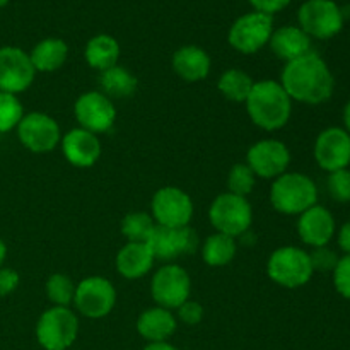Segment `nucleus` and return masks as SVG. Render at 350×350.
<instances>
[{"label": "nucleus", "mask_w": 350, "mask_h": 350, "mask_svg": "<svg viewBox=\"0 0 350 350\" xmlns=\"http://www.w3.org/2000/svg\"><path fill=\"white\" fill-rule=\"evenodd\" d=\"M270 204L280 214L301 215L318 204V188L306 174L284 173L273 180Z\"/></svg>", "instance_id": "3"}, {"label": "nucleus", "mask_w": 350, "mask_h": 350, "mask_svg": "<svg viewBox=\"0 0 350 350\" xmlns=\"http://www.w3.org/2000/svg\"><path fill=\"white\" fill-rule=\"evenodd\" d=\"M311 265H313L314 272H334V269L337 267L338 256L335 255V252H332L327 246H320V248H314L313 253H310Z\"/></svg>", "instance_id": "35"}, {"label": "nucleus", "mask_w": 350, "mask_h": 350, "mask_svg": "<svg viewBox=\"0 0 350 350\" xmlns=\"http://www.w3.org/2000/svg\"><path fill=\"white\" fill-rule=\"evenodd\" d=\"M79 335V318L70 308L51 306L36 323V338L44 350H67Z\"/></svg>", "instance_id": "6"}, {"label": "nucleus", "mask_w": 350, "mask_h": 350, "mask_svg": "<svg viewBox=\"0 0 350 350\" xmlns=\"http://www.w3.org/2000/svg\"><path fill=\"white\" fill-rule=\"evenodd\" d=\"M253 9L256 12L267 14V16H273V14L280 12L282 9H286L291 3V0H250Z\"/></svg>", "instance_id": "38"}, {"label": "nucleus", "mask_w": 350, "mask_h": 350, "mask_svg": "<svg viewBox=\"0 0 350 350\" xmlns=\"http://www.w3.org/2000/svg\"><path fill=\"white\" fill-rule=\"evenodd\" d=\"M31 64L36 72H55L64 67L68 58V46L60 38H44L34 44L29 53Z\"/></svg>", "instance_id": "24"}, {"label": "nucleus", "mask_w": 350, "mask_h": 350, "mask_svg": "<svg viewBox=\"0 0 350 350\" xmlns=\"http://www.w3.org/2000/svg\"><path fill=\"white\" fill-rule=\"evenodd\" d=\"M75 286L77 284H74V280L65 273H53L48 277L46 284H44V293L53 306L68 308L74 303Z\"/></svg>", "instance_id": "30"}, {"label": "nucleus", "mask_w": 350, "mask_h": 350, "mask_svg": "<svg viewBox=\"0 0 350 350\" xmlns=\"http://www.w3.org/2000/svg\"><path fill=\"white\" fill-rule=\"evenodd\" d=\"M208 221L215 232H222L236 239L252 228L253 208L248 198L226 191L212 200L208 207Z\"/></svg>", "instance_id": "5"}, {"label": "nucleus", "mask_w": 350, "mask_h": 350, "mask_svg": "<svg viewBox=\"0 0 350 350\" xmlns=\"http://www.w3.org/2000/svg\"><path fill=\"white\" fill-rule=\"evenodd\" d=\"M178 318L183 321L185 325H198L202 320H204V306L197 301H185L180 308H178Z\"/></svg>", "instance_id": "36"}, {"label": "nucleus", "mask_w": 350, "mask_h": 350, "mask_svg": "<svg viewBox=\"0 0 350 350\" xmlns=\"http://www.w3.org/2000/svg\"><path fill=\"white\" fill-rule=\"evenodd\" d=\"M5 258H7V245H5V241L0 238V267L3 265Z\"/></svg>", "instance_id": "42"}, {"label": "nucleus", "mask_w": 350, "mask_h": 350, "mask_svg": "<svg viewBox=\"0 0 350 350\" xmlns=\"http://www.w3.org/2000/svg\"><path fill=\"white\" fill-rule=\"evenodd\" d=\"M338 245L347 255H350V221L345 222L338 231Z\"/></svg>", "instance_id": "39"}, {"label": "nucleus", "mask_w": 350, "mask_h": 350, "mask_svg": "<svg viewBox=\"0 0 350 350\" xmlns=\"http://www.w3.org/2000/svg\"><path fill=\"white\" fill-rule=\"evenodd\" d=\"M269 44L273 55L286 64L311 51V38L297 26H284L273 29Z\"/></svg>", "instance_id": "23"}, {"label": "nucleus", "mask_w": 350, "mask_h": 350, "mask_svg": "<svg viewBox=\"0 0 350 350\" xmlns=\"http://www.w3.org/2000/svg\"><path fill=\"white\" fill-rule=\"evenodd\" d=\"M72 304L82 317L99 320V318L108 317L115 308L116 289L105 277H88L75 286V296Z\"/></svg>", "instance_id": "10"}, {"label": "nucleus", "mask_w": 350, "mask_h": 350, "mask_svg": "<svg viewBox=\"0 0 350 350\" xmlns=\"http://www.w3.org/2000/svg\"><path fill=\"white\" fill-rule=\"evenodd\" d=\"M150 215L157 226L185 228L193 217V200L178 187H163L152 195Z\"/></svg>", "instance_id": "11"}, {"label": "nucleus", "mask_w": 350, "mask_h": 350, "mask_svg": "<svg viewBox=\"0 0 350 350\" xmlns=\"http://www.w3.org/2000/svg\"><path fill=\"white\" fill-rule=\"evenodd\" d=\"M156 226L152 215L147 212H130L122 219L120 231L126 243H147Z\"/></svg>", "instance_id": "29"}, {"label": "nucleus", "mask_w": 350, "mask_h": 350, "mask_svg": "<svg viewBox=\"0 0 350 350\" xmlns=\"http://www.w3.org/2000/svg\"><path fill=\"white\" fill-rule=\"evenodd\" d=\"M334 286L342 297L350 299V255L338 258L334 269Z\"/></svg>", "instance_id": "34"}, {"label": "nucleus", "mask_w": 350, "mask_h": 350, "mask_svg": "<svg viewBox=\"0 0 350 350\" xmlns=\"http://www.w3.org/2000/svg\"><path fill=\"white\" fill-rule=\"evenodd\" d=\"M7 3H9V0H0V9H2V7H5Z\"/></svg>", "instance_id": "43"}, {"label": "nucleus", "mask_w": 350, "mask_h": 350, "mask_svg": "<svg viewBox=\"0 0 350 350\" xmlns=\"http://www.w3.org/2000/svg\"><path fill=\"white\" fill-rule=\"evenodd\" d=\"M314 159L318 166L328 173L347 170L350 164V133L347 130L338 126L323 130L314 142Z\"/></svg>", "instance_id": "17"}, {"label": "nucleus", "mask_w": 350, "mask_h": 350, "mask_svg": "<svg viewBox=\"0 0 350 350\" xmlns=\"http://www.w3.org/2000/svg\"><path fill=\"white\" fill-rule=\"evenodd\" d=\"M171 67L178 77L193 84V82L205 81L208 77L212 60L204 48L187 44V46H181L180 50L174 51Z\"/></svg>", "instance_id": "20"}, {"label": "nucleus", "mask_w": 350, "mask_h": 350, "mask_svg": "<svg viewBox=\"0 0 350 350\" xmlns=\"http://www.w3.org/2000/svg\"><path fill=\"white\" fill-rule=\"evenodd\" d=\"M297 234L311 248L327 246L335 234V219L328 208L313 205L297 219Z\"/></svg>", "instance_id": "19"}, {"label": "nucleus", "mask_w": 350, "mask_h": 350, "mask_svg": "<svg viewBox=\"0 0 350 350\" xmlns=\"http://www.w3.org/2000/svg\"><path fill=\"white\" fill-rule=\"evenodd\" d=\"M24 116L23 103L16 94L0 92V133H7L17 129Z\"/></svg>", "instance_id": "32"}, {"label": "nucleus", "mask_w": 350, "mask_h": 350, "mask_svg": "<svg viewBox=\"0 0 350 350\" xmlns=\"http://www.w3.org/2000/svg\"><path fill=\"white\" fill-rule=\"evenodd\" d=\"M74 116L81 129L98 135L113 129L116 122V108L103 92L88 91L75 101Z\"/></svg>", "instance_id": "14"}, {"label": "nucleus", "mask_w": 350, "mask_h": 350, "mask_svg": "<svg viewBox=\"0 0 350 350\" xmlns=\"http://www.w3.org/2000/svg\"><path fill=\"white\" fill-rule=\"evenodd\" d=\"M60 147L65 159L74 167H81V170L92 167L101 157V142L98 135L81 126L68 130L62 137Z\"/></svg>", "instance_id": "18"}, {"label": "nucleus", "mask_w": 350, "mask_h": 350, "mask_svg": "<svg viewBox=\"0 0 350 350\" xmlns=\"http://www.w3.org/2000/svg\"><path fill=\"white\" fill-rule=\"evenodd\" d=\"M245 105L253 125L267 132L284 129L293 115V99L279 81L270 79L255 82Z\"/></svg>", "instance_id": "2"}, {"label": "nucleus", "mask_w": 350, "mask_h": 350, "mask_svg": "<svg viewBox=\"0 0 350 350\" xmlns=\"http://www.w3.org/2000/svg\"><path fill=\"white\" fill-rule=\"evenodd\" d=\"M238 246L236 239L222 232H214L202 245V260L208 267H226L234 260Z\"/></svg>", "instance_id": "27"}, {"label": "nucleus", "mask_w": 350, "mask_h": 350, "mask_svg": "<svg viewBox=\"0 0 350 350\" xmlns=\"http://www.w3.org/2000/svg\"><path fill=\"white\" fill-rule=\"evenodd\" d=\"M246 164L252 167L256 178L275 180L287 173L291 164V152L287 146L275 139H263L253 144L246 152Z\"/></svg>", "instance_id": "15"}, {"label": "nucleus", "mask_w": 350, "mask_h": 350, "mask_svg": "<svg viewBox=\"0 0 350 350\" xmlns=\"http://www.w3.org/2000/svg\"><path fill=\"white\" fill-rule=\"evenodd\" d=\"M120 43L109 34H96L88 41L84 50V58L91 68L105 72L118 65Z\"/></svg>", "instance_id": "25"}, {"label": "nucleus", "mask_w": 350, "mask_h": 350, "mask_svg": "<svg viewBox=\"0 0 350 350\" xmlns=\"http://www.w3.org/2000/svg\"><path fill=\"white\" fill-rule=\"evenodd\" d=\"M147 246L154 258L164 263H174L181 255H193L198 248V236L190 226L185 228H164L156 226Z\"/></svg>", "instance_id": "13"}, {"label": "nucleus", "mask_w": 350, "mask_h": 350, "mask_svg": "<svg viewBox=\"0 0 350 350\" xmlns=\"http://www.w3.org/2000/svg\"><path fill=\"white\" fill-rule=\"evenodd\" d=\"M21 277L14 269L0 267V296H9L19 287Z\"/></svg>", "instance_id": "37"}, {"label": "nucleus", "mask_w": 350, "mask_h": 350, "mask_svg": "<svg viewBox=\"0 0 350 350\" xmlns=\"http://www.w3.org/2000/svg\"><path fill=\"white\" fill-rule=\"evenodd\" d=\"M280 84L293 101L321 105L334 94L335 81L327 62L314 51L289 62L280 74Z\"/></svg>", "instance_id": "1"}, {"label": "nucleus", "mask_w": 350, "mask_h": 350, "mask_svg": "<svg viewBox=\"0 0 350 350\" xmlns=\"http://www.w3.org/2000/svg\"><path fill=\"white\" fill-rule=\"evenodd\" d=\"M154 258L152 252L147 243H126L116 253L115 267L116 272L126 280H137L146 277L152 270Z\"/></svg>", "instance_id": "21"}, {"label": "nucleus", "mask_w": 350, "mask_h": 350, "mask_svg": "<svg viewBox=\"0 0 350 350\" xmlns=\"http://www.w3.org/2000/svg\"><path fill=\"white\" fill-rule=\"evenodd\" d=\"M16 130L19 142L33 154H48L60 146V125L46 113H27Z\"/></svg>", "instance_id": "12"}, {"label": "nucleus", "mask_w": 350, "mask_h": 350, "mask_svg": "<svg viewBox=\"0 0 350 350\" xmlns=\"http://www.w3.org/2000/svg\"><path fill=\"white\" fill-rule=\"evenodd\" d=\"M176 327L178 321L173 311L161 306L149 308V310L142 311L140 317L137 318V332L149 344L166 342L176 332Z\"/></svg>", "instance_id": "22"}, {"label": "nucleus", "mask_w": 350, "mask_h": 350, "mask_svg": "<svg viewBox=\"0 0 350 350\" xmlns=\"http://www.w3.org/2000/svg\"><path fill=\"white\" fill-rule=\"evenodd\" d=\"M344 123H345V130L350 133V101L344 108Z\"/></svg>", "instance_id": "41"}, {"label": "nucleus", "mask_w": 350, "mask_h": 350, "mask_svg": "<svg viewBox=\"0 0 350 350\" xmlns=\"http://www.w3.org/2000/svg\"><path fill=\"white\" fill-rule=\"evenodd\" d=\"M327 188L330 197L338 204H349L350 202V171L338 170L330 173L327 181Z\"/></svg>", "instance_id": "33"}, {"label": "nucleus", "mask_w": 350, "mask_h": 350, "mask_svg": "<svg viewBox=\"0 0 350 350\" xmlns=\"http://www.w3.org/2000/svg\"><path fill=\"white\" fill-rule=\"evenodd\" d=\"M191 279L178 263H164L154 272L150 280V296L156 306L173 311L190 299Z\"/></svg>", "instance_id": "7"}, {"label": "nucleus", "mask_w": 350, "mask_h": 350, "mask_svg": "<svg viewBox=\"0 0 350 350\" xmlns=\"http://www.w3.org/2000/svg\"><path fill=\"white\" fill-rule=\"evenodd\" d=\"M144 350H180V349H176L174 345H171V344H167V342H157V344H149Z\"/></svg>", "instance_id": "40"}, {"label": "nucleus", "mask_w": 350, "mask_h": 350, "mask_svg": "<svg viewBox=\"0 0 350 350\" xmlns=\"http://www.w3.org/2000/svg\"><path fill=\"white\" fill-rule=\"evenodd\" d=\"M99 88L106 98L113 99H129L132 98L139 88V81L129 68L122 65L108 68L99 75Z\"/></svg>", "instance_id": "26"}, {"label": "nucleus", "mask_w": 350, "mask_h": 350, "mask_svg": "<svg viewBox=\"0 0 350 350\" xmlns=\"http://www.w3.org/2000/svg\"><path fill=\"white\" fill-rule=\"evenodd\" d=\"M33 64L29 53L17 46L0 48V92L19 94L27 91L34 81Z\"/></svg>", "instance_id": "16"}, {"label": "nucleus", "mask_w": 350, "mask_h": 350, "mask_svg": "<svg viewBox=\"0 0 350 350\" xmlns=\"http://www.w3.org/2000/svg\"><path fill=\"white\" fill-rule=\"evenodd\" d=\"M272 33V16H267V14L253 10V12L238 17L232 23V26L229 27L228 41L239 53L253 55L269 44Z\"/></svg>", "instance_id": "9"}, {"label": "nucleus", "mask_w": 350, "mask_h": 350, "mask_svg": "<svg viewBox=\"0 0 350 350\" xmlns=\"http://www.w3.org/2000/svg\"><path fill=\"white\" fill-rule=\"evenodd\" d=\"M255 81L252 75L239 68H229L219 77L217 88L226 99L232 103H245L252 92Z\"/></svg>", "instance_id": "28"}, {"label": "nucleus", "mask_w": 350, "mask_h": 350, "mask_svg": "<svg viewBox=\"0 0 350 350\" xmlns=\"http://www.w3.org/2000/svg\"><path fill=\"white\" fill-rule=\"evenodd\" d=\"M297 21L310 38L330 40L344 27V12L334 0H306L299 7Z\"/></svg>", "instance_id": "8"}, {"label": "nucleus", "mask_w": 350, "mask_h": 350, "mask_svg": "<svg viewBox=\"0 0 350 350\" xmlns=\"http://www.w3.org/2000/svg\"><path fill=\"white\" fill-rule=\"evenodd\" d=\"M256 183V176L246 163H236L228 173V191L239 197H248Z\"/></svg>", "instance_id": "31"}, {"label": "nucleus", "mask_w": 350, "mask_h": 350, "mask_svg": "<svg viewBox=\"0 0 350 350\" xmlns=\"http://www.w3.org/2000/svg\"><path fill=\"white\" fill-rule=\"evenodd\" d=\"M310 253L297 246L277 248L267 262V275L277 286L286 289H297L306 286L313 277Z\"/></svg>", "instance_id": "4"}]
</instances>
